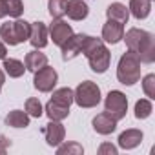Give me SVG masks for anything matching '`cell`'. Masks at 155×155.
I'll return each instance as SVG.
<instances>
[{
  "mask_svg": "<svg viewBox=\"0 0 155 155\" xmlns=\"http://www.w3.org/2000/svg\"><path fill=\"white\" fill-rule=\"evenodd\" d=\"M24 66H26V69H29V71L35 73L37 69L48 66V57H46L44 53H40L38 49H33V51H29V53L26 55V58H24Z\"/></svg>",
  "mask_w": 155,
  "mask_h": 155,
  "instance_id": "cell-16",
  "label": "cell"
},
{
  "mask_svg": "<svg viewBox=\"0 0 155 155\" xmlns=\"http://www.w3.org/2000/svg\"><path fill=\"white\" fill-rule=\"evenodd\" d=\"M44 137H46V142L49 146H58L64 137H66V130L64 126L60 124V120H49L46 126H44Z\"/></svg>",
  "mask_w": 155,
  "mask_h": 155,
  "instance_id": "cell-12",
  "label": "cell"
},
{
  "mask_svg": "<svg viewBox=\"0 0 155 155\" xmlns=\"http://www.w3.org/2000/svg\"><path fill=\"white\" fill-rule=\"evenodd\" d=\"M81 53L88 58L90 68H91L95 73H104V71L110 68L111 53H110V49L106 48V44H104L102 38H95V37H90V35H88V38H86V42H84Z\"/></svg>",
  "mask_w": 155,
  "mask_h": 155,
  "instance_id": "cell-2",
  "label": "cell"
},
{
  "mask_svg": "<svg viewBox=\"0 0 155 155\" xmlns=\"http://www.w3.org/2000/svg\"><path fill=\"white\" fill-rule=\"evenodd\" d=\"M44 111L49 117V120H64L69 115V106H62V104H57V102L49 101L46 104V110Z\"/></svg>",
  "mask_w": 155,
  "mask_h": 155,
  "instance_id": "cell-20",
  "label": "cell"
},
{
  "mask_svg": "<svg viewBox=\"0 0 155 155\" xmlns=\"http://www.w3.org/2000/svg\"><path fill=\"white\" fill-rule=\"evenodd\" d=\"M99 153H101V155H106V153H110V155H117V148H115L113 144H110V142H104V144L99 148Z\"/></svg>",
  "mask_w": 155,
  "mask_h": 155,
  "instance_id": "cell-29",
  "label": "cell"
},
{
  "mask_svg": "<svg viewBox=\"0 0 155 155\" xmlns=\"http://www.w3.org/2000/svg\"><path fill=\"white\" fill-rule=\"evenodd\" d=\"M128 11H130L137 20L146 18V17L150 15V11H151V0H130Z\"/></svg>",
  "mask_w": 155,
  "mask_h": 155,
  "instance_id": "cell-18",
  "label": "cell"
},
{
  "mask_svg": "<svg viewBox=\"0 0 155 155\" xmlns=\"http://www.w3.org/2000/svg\"><path fill=\"white\" fill-rule=\"evenodd\" d=\"M48 31H49V35H51L53 44H57V46H62V44L73 35L71 26H69L68 22H64L62 18H53V24L49 26Z\"/></svg>",
  "mask_w": 155,
  "mask_h": 155,
  "instance_id": "cell-9",
  "label": "cell"
},
{
  "mask_svg": "<svg viewBox=\"0 0 155 155\" xmlns=\"http://www.w3.org/2000/svg\"><path fill=\"white\" fill-rule=\"evenodd\" d=\"M142 90L148 99H155V75L150 73L142 79Z\"/></svg>",
  "mask_w": 155,
  "mask_h": 155,
  "instance_id": "cell-27",
  "label": "cell"
},
{
  "mask_svg": "<svg viewBox=\"0 0 155 155\" xmlns=\"http://www.w3.org/2000/svg\"><path fill=\"white\" fill-rule=\"evenodd\" d=\"M104 108L106 111L115 119V120H120L126 117V111H128V99L122 91L119 90H111L108 95H106V101H104Z\"/></svg>",
  "mask_w": 155,
  "mask_h": 155,
  "instance_id": "cell-6",
  "label": "cell"
},
{
  "mask_svg": "<svg viewBox=\"0 0 155 155\" xmlns=\"http://www.w3.org/2000/svg\"><path fill=\"white\" fill-rule=\"evenodd\" d=\"M117 79L124 86H133L140 81V60L133 51H126L117 66Z\"/></svg>",
  "mask_w": 155,
  "mask_h": 155,
  "instance_id": "cell-3",
  "label": "cell"
},
{
  "mask_svg": "<svg viewBox=\"0 0 155 155\" xmlns=\"http://www.w3.org/2000/svg\"><path fill=\"white\" fill-rule=\"evenodd\" d=\"M86 38H88V35H84V33L71 35V37L60 46V49H62V60H71V58H75L77 55H81Z\"/></svg>",
  "mask_w": 155,
  "mask_h": 155,
  "instance_id": "cell-8",
  "label": "cell"
},
{
  "mask_svg": "<svg viewBox=\"0 0 155 155\" xmlns=\"http://www.w3.org/2000/svg\"><path fill=\"white\" fill-rule=\"evenodd\" d=\"M73 102L81 108H95L101 102V88L91 81L81 82L73 91Z\"/></svg>",
  "mask_w": 155,
  "mask_h": 155,
  "instance_id": "cell-5",
  "label": "cell"
},
{
  "mask_svg": "<svg viewBox=\"0 0 155 155\" xmlns=\"http://www.w3.org/2000/svg\"><path fill=\"white\" fill-rule=\"evenodd\" d=\"M153 111V106H151V101L150 99H140L135 102V117L137 119H148Z\"/></svg>",
  "mask_w": 155,
  "mask_h": 155,
  "instance_id": "cell-23",
  "label": "cell"
},
{
  "mask_svg": "<svg viewBox=\"0 0 155 155\" xmlns=\"http://www.w3.org/2000/svg\"><path fill=\"white\" fill-rule=\"evenodd\" d=\"M57 153L58 155H82L84 153V148L79 142H68V144H62V146L58 144Z\"/></svg>",
  "mask_w": 155,
  "mask_h": 155,
  "instance_id": "cell-25",
  "label": "cell"
},
{
  "mask_svg": "<svg viewBox=\"0 0 155 155\" xmlns=\"http://www.w3.org/2000/svg\"><path fill=\"white\" fill-rule=\"evenodd\" d=\"M124 37V24L108 18V22L102 26V40L108 44H117Z\"/></svg>",
  "mask_w": 155,
  "mask_h": 155,
  "instance_id": "cell-10",
  "label": "cell"
},
{
  "mask_svg": "<svg viewBox=\"0 0 155 155\" xmlns=\"http://www.w3.org/2000/svg\"><path fill=\"white\" fill-rule=\"evenodd\" d=\"M142 142V131L140 130H126L119 137V146L122 150H133Z\"/></svg>",
  "mask_w": 155,
  "mask_h": 155,
  "instance_id": "cell-15",
  "label": "cell"
},
{
  "mask_svg": "<svg viewBox=\"0 0 155 155\" xmlns=\"http://www.w3.org/2000/svg\"><path fill=\"white\" fill-rule=\"evenodd\" d=\"M6 124L11 128H28L29 126V115L22 110H13L6 115Z\"/></svg>",
  "mask_w": 155,
  "mask_h": 155,
  "instance_id": "cell-19",
  "label": "cell"
},
{
  "mask_svg": "<svg viewBox=\"0 0 155 155\" xmlns=\"http://www.w3.org/2000/svg\"><path fill=\"white\" fill-rule=\"evenodd\" d=\"M0 38H4L9 46H18L29 38V22L22 18H15L0 26Z\"/></svg>",
  "mask_w": 155,
  "mask_h": 155,
  "instance_id": "cell-4",
  "label": "cell"
},
{
  "mask_svg": "<svg viewBox=\"0 0 155 155\" xmlns=\"http://www.w3.org/2000/svg\"><path fill=\"white\" fill-rule=\"evenodd\" d=\"M8 17V0H0V18Z\"/></svg>",
  "mask_w": 155,
  "mask_h": 155,
  "instance_id": "cell-31",
  "label": "cell"
},
{
  "mask_svg": "<svg viewBox=\"0 0 155 155\" xmlns=\"http://www.w3.org/2000/svg\"><path fill=\"white\" fill-rule=\"evenodd\" d=\"M66 4H68V0H49L48 2L49 15L53 18H62L66 15Z\"/></svg>",
  "mask_w": 155,
  "mask_h": 155,
  "instance_id": "cell-24",
  "label": "cell"
},
{
  "mask_svg": "<svg viewBox=\"0 0 155 155\" xmlns=\"http://www.w3.org/2000/svg\"><path fill=\"white\" fill-rule=\"evenodd\" d=\"M117 122L119 120H115L108 111H104V113H99L93 119V130L101 135H110L117 130Z\"/></svg>",
  "mask_w": 155,
  "mask_h": 155,
  "instance_id": "cell-13",
  "label": "cell"
},
{
  "mask_svg": "<svg viewBox=\"0 0 155 155\" xmlns=\"http://www.w3.org/2000/svg\"><path fill=\"white\" fill-rule=\"evenodd\" d=\"M4 82H6V75H4V71H2V69H0V90H2Z\"/></svg>",
  "mask_w": 155,
  "mask_h": 155,
  "instance_id": "cell-33",
  "label": "cell"
},
{
  "mask_svg": "<svg viewBox=\"0 0 155 155\" xmlns=\"http://www.w3.org/2000/svg\"><path fill=\"white\" fill-rule=\"evenodd\" d=\"M106 15H108V18L117 20V22H120V24H126L128 18H130V11H128V8H126L124 4H120V2H113V4H110L108 9H106Z\"/></svg>",
  "mask_w": 155,
  "mask_h": 155,
  "instance_id": "cell-17",
  "label": "cell"
},
{
  "mask_svg": "<svg viewBox=\"0 0 155 155\" xmlns=\"http://www.w3.org/2000/svg\"><path fill=\"white\" fill-rule=\"evenodd\" d=\"M57 81H58L57 71H55L51 66H44V68H40V69L35 71L33 86H35L38 91H42V93H49V91L55 88Z\"/></svg>",
  "mask_w": 155,
  "mask_h": 155,
  "instance_id": "cell-7",
  "label": "cell"
},
{
  "mask_svg": "<svg viewBox=\"0 0 155 155\" xmlns=\"http://www.w3.org/2000/svg\"><path fill=\"white\" fill-rule=\"evenodd\" d=\"M6 55H8V49H6V46H4L2 42H0V60H4Z\"/></svg>",
  "mask_w": 155,
  "mask_h": 155,
  "instance_id": "cell-32",
  "label": "cell"
},
{
  "mask_svg": "<svg viewBox=\"0 0 155 155\" xmlns=\"http://www.w3.org/2000/svg\"><path fill=\"white\" fill-rule=\"evenodd\" d=\"M66 13L71 20H84L90 13V8L84 0H68L66 4Z\"/></svg>",
  "mask_w": 155,
  "mask_h": 155,
  "instance_id": "cell-14",
  "label": "cell"
},
{
  "mask_svg": "<svg viewBox=\"0 0 155 155\" xmlns=\"http://www.w3.org/2000/svg\"><path fill=\"white\" fill-rule=\"evenodd\" d=\"M51 101L57 102V104H62V106H71V102H73V90H69V88L55 90Z\"/></svg>",
  "mask_w": 155,
  "mask_h": 155,
  "instance_id": "cell-22",
  "label": "cell"
},
{
  "mask_svg": "<svg viewBox=\"0 0 155 155\" xmlns=\"http://www.w3.org/2000/svg\"><path fill=\"white\" fill-rule=\"evenodd\" d=\"M126 46L130 51H133L140 62L144 64H151L155 60V42H153V35L139 29V28H131L124 37Z\"/></svg>",
  "mask_w": 155,
  "mask_h": 155,
  "instance_id": "cell-1",
  "label": "cell"
},
{
  "mask_svg": "<svg viewBox=\"0 0 155 155\" xmlns=\"http://www.w3.org/2000/svg\"><path fill=\"white\" fill-rule=\"evenodd\" d=\"M9 144H11V142H9L4 135H0V155H4V153H6V150H8Z\"/></svg>",
  "mask_w": 155,
  "mask_h": 155,
  "instance_id": "cell-30",
  "label": "cell"
},
{
  "mask_svg": "<svg viewBox=\"0 0 155 155\" xmlns=\"http://www.w3.org/2000/svg\"><path fill=\"white\" fill-rule=\"evenodd\" d=\"M26 113L29 115V117H40L42 113H44V110H42V104H40V101L38 99H28L26 101Z\"/></svg>",
  "mask_w": 155,
  "mask_h": 155,
  "instance_id": "cell-26",
  "label": "cell"
},
{
  "mask_svg": "<svg viewBox=\"0 0 155 155\" xmlns=\"http://www.w3.org/2000/svg\"><path fill=\"white\" fill-rule=\"evenodd\" d=\"M31 46L35 49H42L48 46V28L44 22H33L29 24V38Z\"/></svg>",
  "mask_w": 155,
  "mask_h": 155,
  "instance_id": "cell-11",
  "label": "cell"
},
{
  "mask_svg": "<svg viewBox=\"0 0 155 155\" xmlns=\"http://www.w3.org/2000/svg\"><path fill=\"white\" fill-rule=\"evenodd\" d=\"M4 69L11 79H18V77L24 75L26 66H24V62H20L17 58H4Z\"/></svg>",
  "mask_w": 155,
  "mask_h": 155,
  "instance_id": "cell-21",
  "label": "cell"
},
{
  "mask_svg": "<svg viewBox=\"0 0 155 155\" xmlns=\"http://www.w3.org/2000/svg\"><path fill=\"white\" fill-rule=\"evenodd\" d=\"M22 13H24V4H22V0H8V17L20 18Z\"/></svg>",
  "mask_w": 155,
  "mask_h": 155,
  "instance_id": "cell-28",
  "label": "cell"
}]
</instances>
